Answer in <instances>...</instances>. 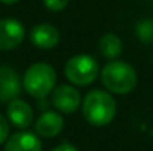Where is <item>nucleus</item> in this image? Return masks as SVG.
Here are the masks:
<instances>
[{
  "instance_id": "obj_4",
  "label": "nucleus",
  "mask_w": 153,
  "mask_h": 151,
  "mask_svg": "<svg viewBox=\"0 0 153 151\" xmlns=\"http://www.w3.org/2000/svg\"><path fill=\"white\" fill-rule=\"evenodd\" d=\"M98 74V64L89 55H77L68 59L65 64L67 79L77 86L91 85Z\"/></svg>"
},
{
  "instance_id": "obj_17",
  "label": "nucleus",
  "mask_w": 153,
  "mask_h": 151,
  "mask_svg": "<svg viewBox=\"0 0 153 151\" xmlns=\"http://www.w3.org/2000/svg\"><path fill=\"white\" fill-rule=\"evenodd\" d=\"M1 3H4V4H13V3H16L18 0H0Z\"/></svg>"
},
{
  "instance_id": "obj_14",
  "label": "nucleus",
  "mask_w": 153,
  "mask_h": 151,
  "mask_svg": "<svg viewBox=\"0 0 153 151\" xmlns=\"http://www.w3.org/2000/svg\"><path fill=\"white\" fill-rule=\"evenodd\" d=\"M45 1V6L49 9V10H53V12H58L61 9H64L70 0H43Z\"/></svg>"
},
{
  "instance_id": "obj_7",
  "label": "nucleus",
  "mask_w": 153,
  "mask_h": 151,
  "mask_svg": "<svg viewBox=\"0 0 153 151\" xmlns=\"http://www.w3.org/2000/svg\"><path fill=\"white\" fill-rule=\"evenodd\" d=\"M21 94L19 77L9 65L0 67V102H10Z\"/></svg>"
},
{
  "instance_id": "obj_10",
  "label": "nucleus",
  "mask_w": 153,
  "mask_h": 151,
  "mask_svg": "<svg viewBox=\"0 0 153 151\" xmlns=\"http://www.w3.org/2000/svg\"><path fill=\"white\" fill-rule=\"evenodd\" d=\"M4 151H42V142L34 133L18 132L7 139Z\"/></svg>"
},
{
  "instance_id": "obj_16",
  "label": "nucleus",
  "mask_w": 153,
  "mask_h": 151,
  "mask_svg": "<svg viewBox=\"0 0 153 151\" xmlns=\"http://www.w3.org/2000/svg\"><path fill=\"white\" fill-rule=\"evenodd\" d=\"M52 151H77V148L74 147V145H71V144H68V142H64V144H61V145H58L56 148H53Z\"/></svg>"
},
{
  "instance_id": "obj_12",
  "label": "nucleus",
  "mask_w": 153,
  "mask_h": 151,
  "mask_svg": "<svg viewBox=\"0 0 153 151\" xmlns=\"http://www.w3.org/2000/svg\"><path fill=\"white\" fill-rule=\"evenodd\" d=\"M100 52L107 59H116L122 52V42L116 34H104L100 40Z\"/></svg>"
},
{
  "instance_id": "obj_6",
  "label": "nucleus",
  "mask_w": 153,
  "mask_h": 151,
  "mask_svg": "<svg viewBox=\"0 0 153 151\" xmlns=\"http://www.w3.org/2000/svg\"><path fill=\"white\" fill-rule=\"evenodd\" d=\"M52 104L58 111L70 114L77 110L80 104V95L73 86L61 85L52 94Z\"/></svg>"
},
{
  "instance_id": "obj_15",
  "label": "nucleus",
  "mask_w": 153,
  "mask_h": 151,
  "mask_svg": "<svg viewBox=\"0 0 153 151\" xmlns=\"http://www.w3.org/2000/svg\"><path fill=\"white\" fill-rule=\"evenodd\" d=\"M9 136V124L6 122V119L0 114V144H3Z\"/></svg>"
},
{
  "instance_id": "obj_9",
  "label": "nucleus",
  "mask_w": 153,
  "mask_h": 151,
  "mask_svg": "<svg viewBox=\"0 0 153 151\" xmlns=\"http://www.w3.org/2000/svg\"><path fill=\"white\" fill-rule=\"evenodd\" d=\"M7 119L13 126L19 129H27L33 123V110L27 102L13 99L7 105Z\"/></svg>"
},
{
  "instance_id": "obj_2",
  "label": "nucleus",
  "mask_w": 153,
  "mask_h": 151,
  "mask_svg": "<svg viewBox=\"0 0 153 151\" xmlns=\"http://www.w3.org/2000/svg\"><path fill=\"white\" fill-rule=\"evenodd\" d=\"M101 79L104 86L113 94H128L137 85V74L135 70L122 61H111L108 62L101 73Z\"/></svg>"
},
{
  "instance_id": "obj_5",
  "label": "nucleus",
  "mask_w": 153,
  "mask_h": 151,
  "mask_svg": "<svg viewBox=\"0 0 153 151\" xmlns=\"http://www.w3.org/2000/svg\"><path fill=\"white\" fill-rule=\"evenodd\" d=\"M25 31L19 21L12 18L0 19V50L15 49L24 40Z\"/></svg>"
},
{
  "instance_id": "obj_13",
  "label": "nucleus",
  "mask_w": 153,
  "mask_h": 151,
  "mask_svg": "<svg viewBox=\"0 0 153 151\" xmlns=\"http://www.w3.org/2000/svg\"><path fill=\"white\" fill-rule=\"evenodd\" d=\"M135 33H137V37H138L141 42H144V43H152L153 42V19L140 21V22L137 24Z\"/></svg>"
},
{
  "instance_id": "obj_3",
  "label": "nucleus",
  "mask_w": 153,
  "mask_h": 151,
  "mask_svg": "<svg viewBox=\"0 0 153 151\" xmlns=\"http://www.w3.org/2000/svg\"><path fill=\"white\" fill-rule=\"evenodd\" d=\"M56 74L51 65L37 62L33 64L24 76V88L34 98L46 96L55 86Z\"/></svg>"
},
{
  "instance_id": "obj_8",
  "label": "nucleus",
  "mask_w": 153,
  "mask_h": 151,
  "mask_svg": "<svg viewBox=\"0 0 153 151\" xmlns=\"http://www.w3.org/2000/svg\"><path fill=\"white\" fill-rule=\"evenodd\" d=\"M30 40L34 46L40 49H52L59 42V33L51 24H39L33 27L30 33Z\"/></svg>"
},
{
  "instance_id": "obj_1",
  "label": "nucleus",
  "mask_w": 153,
  "mask_h": 151,
  "mask_svg": "<svg viewBox=\"0 0 153 151\" xmlns=\"http://www.w3.org/2000/svg\"><path fill=\"white\" fill-rule=\"evenodd\" d=\"M83 116L94 126H105L108 124L116 114V102L102 91H92L86 95L83 101Z\"/></svg>"
},
{
  "instance_id": "obj_11",
  "label": "nucleus",
  "mask_w": 153,
  "mask_h": 151,
  "mask_svg": "<svg viewBox=\"0 0 153 151\" xmlns=\"http://www.w3.org/2000/svg\"><path fill=\"white\" fill-rule=\"evenodd\" d=\"M62 126H64V122H62L61 116L53 113V111H48V113H43L37 119L36 132L40 136L52 138V136H55V135H58L61 132Z\"/></svg>"
}]
</instances>
